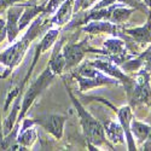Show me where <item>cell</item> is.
Segmentation results:
<instances>
[{
  "instance_id": "obj_11",
  "label": "cell",
  "mask_w": 151,
  "mask_h": 151,
  "mask_svg": "<svg viewBox=\"0 0 151 151\" xmlns=\"http://www.w3.org/2000/svg\"><path fill=\"white\" fill-rule=\"evenodd\" d=\"M50 68L55 74H60L63 71V69H65V60L63 57V53L60 52V45H58L55 50V53L51 58L50 62Z\"/></svg>"
},
{
  "instance_id": "obj_3",
  "label": "cell",
  "mask_w": 151,
  "mask_h": 151,
  "mask_svg": "<svg viewBox=\"0 0 151 151\" xmlns=\"http://www.w3.org/2000/svg\"><path fill=\"white\" fill-rule=\"evenodd\" d=\"M53 78H55V73L51 70V68L47 67V69L44 70L40 76L30 85V87L27 90L26 94H24L23 98H22V105H21V109H19L21 111L18 112V117H17L18 121L24 117V115L27 114V111L29 110V108L34 103V100L36 99V97L39 96L50 83H51Z\"/></svg>"
},
{
  "instance_id": "obj_9",
  "label": "cell",
  "mask_w": 151,
  "mask_h": 151,
  "mask_svg": "<svg viewBox=\"0 0 151 151\" xmlns=\"http://www.w3.org/2000/svg\"><path fill=\"white\" fill-rule=\"evenodd\" d=\"M44 11V7L42 6H28L26 10L23 11V14L18 21V28H19V32L23 30L24 28H26L29 22L33 21V18L37 15L40 14V12Z\"/></svg>"
},
{
  "instance_id": "obj_13",
  "label": "cell",
  "mask_w": 151,
  "mask_h": 151,
  "mask_svg": "<svg viewBox=\"0 0 151 151\" xmlns=\"http://www.w3.org/2000/svg\"><path fill=\"white\" fill-rule=\"evenodd\" d=\"M87 33H112L114 27L109 22H92L83 28Z\"/></svg>"
},
{
  "instance_id": "obj_4",
  "label": "cell",
  "mask_w": 151,
  "mask_h": 151,
  "mask_svg": "<svg viewBox=\"0 0 151 151\" xmlns=\"http://www.w3.org/2000/svg\"><path fill=\"white\" fill-rule=\"evenodd\" d=\"M67 117L62 115H44L34 119V123L41 126L47 132H50L57 139H60L63 135V127Z\"/></svg>"
},
{
  "instance_id": "obj_21",
  "label": "cell",
  "mask_w": 151,
  "mask_h": 151,
  "mask_svg": "<svg viewBox=\"0 0 151 151\" xmlns=\"http://www.w3.org/2000/svg\"><path fill=\"white\" fill-rule=\"evenodd\" d=\"M22 1V0H0V10L3 9H7L11 5H15L16 3Z\"/></svg>"
},
{
  "instance_id": "obj_17",
  "label": "cell",
  "mask_w": 151,
  "mask_h": 151,
  "mask_svg": "<svg viewBox=\"0 0 151 151\" xmlns=\"http://www.w3.org/2000/svg\"><path fill=\"white\" fill-rule=\"evenodd\" d=\"M129 35L134 36L137 40L139 41H144V40H147L150 39V26H146V27H143V28H138V29H131L127 32Z\"/></svg>"
},
{
  "instance_id": "obj_14",
  "label": "cell",
  "mask_w": 151,
  "mask_h": 151,
  "mask_svg": "<svg viewBox=\"0 0 151 151\" xmlns=\"http://www.w3.org/2000/svg\"><path fill=\"white\" fill-rule=\"evenodd\" d=\"M131 131L135 134L137 138H139L140 140H144L147 138L149 133H150V127L144 123H140V122H133L131 123Z\"/></svg>"
},
{
  "instance_id": "obj_18",
  "label": "cell",
  "mask_w": 151,
  "mask_h": 151,
  "mask_svg": "<svg viewBox=\"0 0 151 151\" xmlns=\"http://www.w3.org/2000/svg\"><path fill=\"white\" fill-rule=\"evenodd\" d=\"M63 1H65V0H50L45 11H44V14L48 15V14H55V12L60 7Z\"/></svg>"
},
{
  "instance_id": "obj_7",
  "label": "cell",
  "mask_w": 151,
  "mask_h": 151,
  "mask_svg": "<svg viewBox=\"0 0 151 151\" xmlns=\"http://www.w3.org/2000/svg\"><path fill=\"white\" fill-rule=\"evenodd\" d=\"M35 123L33 120H24L21 128L17 132V143L22 147L32 146L36 139V131L33 127Z\"/></svg>"
},
{
  "instance_id": "obj_1",
  "label": "cell",
  "mask_w": 151,
  "mask_h": 151,
  "mask_svg": "<svg viewBox=\"0 0 151 151\" xmlns=\"http://www.w3.org/2000/svg\"><path fill=\"white\" fill-rule=\"evenodd\" d=\"M40 22H41V18L36 19L30 26L29 30L24 34L18 41L12 44L5 51L0 52V78L1 79L6 78L11 73V70L16 68L21 63L30 42L35 39L37 33H39V29L37 28L40 26Z\"/></svg>"
},
{
  "instance_id": "obj_8",
  "label": "cell",
  "mask_w": 151,
  "mask_h": 151,
  "mask_svg": "<svg viewBox=\"0 0 151 151\" xmlns=\"http://www.w3.org/2000/svg\"><path fill=\"white\" fill-rule=\"evenodd\" d=\"M119 119L121 122V126L123 128V132H126L127 135V139L129 143V149L134 150V145H133V140L131 137V109L128 106H123L119 110Z\"/></svg>"
},
{
  "instance_id": "obj_6",
  "label": "cell",
  "mask_w": 151,
  "mask_h": 151,
  "mask_svg": "<svg viewBox=\"0 0 151 151\" xmlns=\"http://www.w3.org/2000/svg\"><path fill=\"white\" fill-rule=\"evenodd\" d=\"M62 53L65 60V69H70L74 65H78L83 58L85 55L83 44H70L65 46Z\"/></svg>"
},
{
  "instance_id": "obj_12",
  "label": "cell",
  "mask_w": 151,
  "mask_h": 151,
  "mask_svg": "<svg viewBox=\"0 0 151 151\" xmlns=\"http://www.w3.org/2000/svg\"><path fill=\"white\" fill-rule=\"evenodd\" d=\"M105 132L109 139L114 143H123V128L122 126L116 124L115 122H109L105 126Z\"/></svg>"
},
{
  "instance_id": "obj_10",
  "label": "cell",
  "mask_w": 151,
  "mask_h": 151,
  "mask_svg": "<svg viewBox=\"0 0 151 151\" xmlns=\"http://www.w3.org/2000/svg\"><path fill=\"white\" fill-rule=\"evenodd\" d=\"M91 64L93 67H96L98 70H100L102 73L110 74V75H112V76H115L117 79H121V80H124L126 79L124 75L114 64H111L110 62H106V60H96V62H92Z\"/></svg>"
},
{
  "instance_id": "obj_19",
  "label": "cell",
  "mask_w": 151,
  "mask_h": 151,
  "mask_svg": "<svg viewBox=\"0 0 151 151\" xmlns=\"http://www.w3.org/2000/svg\"><path fill=\"white\" fill-rule=\"evenodd\" d=\"M94 0H75L74 3V10L78 11V10H83V9H87Z\"/></svg>"
},
{
  "instance_id": "obj_20",
  "label": "cell",
  "mask_w": 151,
  "mask_h": 151,
  "mask_svg": "<svg viewBox=\"0 0 151 151\" xmlns=\"http://www.w3.org/2000/svg\"><path fill=\"white\" fill-rule=\"evenodd\" d=\"M6 36H7V33H6V21H4L1 17H0V42H3Z\"/></svg>"
},
{
  "instance_id": "obj_5",
  "label": "cell",
  "mask_w": 151,
  "mask_h": 151,
  "mask_svg": "<svg viewBox=\"0 0 151 151\" xmlns=\"http://www.w3.org/2000/svg\"><path fill=\"white\" fill-rule=\"evenodd\" d=\"M24 11V5H11L6 11V33L9 42H14L19 33L18 21Z\"/></svg>"
},
{
  "instance_id": "obj_16",
  "label": "cell",
  "mask_w": 151,
  "mask_h": 151,
  "mask_svg": "<svg viewBox=\"0 0 151 151\" xmlns=\"http://www.w3.org/2000/svg\"><path fill=\"white\" fill-rule=\"evenodd\" d=\"M104 47L108 53L111 55H120L123 51V44L122 41L117 40V39H111L104 42Z\"/></svg>"
},
{
  "instance_id": "obj_15",
  "label": "cell",
  "mask_w": 151,
  "mask_h": 151,
  "mask_svg": "<svg viewBox=\"0 0 151 151\" xmlns=\"http://www.w3.org/2000/svg\"><path fill=\"white\" fill-rule=\"evenodd\" d=\"M58 30H50L45 36H44V39L41 40V42L39 44V50L41 51V53L42 52H45L46 50H48L50 47H51L52 45H53V42H55V40L57 39V36H58Z\"/></svg>"
},
{
  "instance_id": "obj_2",
  "label": "cell",
  "mask_w": 151,
  "mask_h": 151,
  "mask_svg": "<svg viewBox=\"0 0 151 151\" xmlns=\"http://www.w3.org/2000/svg\"><path fill=\"white\" fill-rule=\"evenodd\" d=\"M69 91V90H68ZM70 98L73 100V103L76 108L79 115H80V120H81V124L85 132V135L87 138V140L90 143H93L96 145H99L105 142V135H104V128L100 124L88 111L85 110V108L78 102V99L74 97V94L69 91Z\"/></svg>"
}]
</instances>
